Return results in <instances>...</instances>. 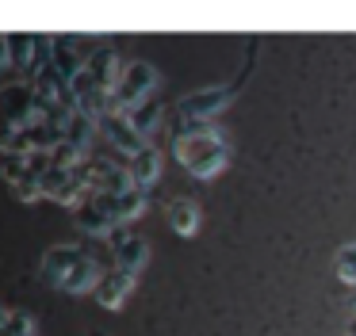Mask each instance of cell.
Masks as SVG:
<instances>
[{"label": "cell", "instance_id": "obj_1", "mask_svg": "<svg viewBox=\"0 0 356 336\" xmlns=\"http://www.w3.org/2000/svg\"><path fill=\"white\" fill-rule=\"evenodd\" d=\"M172 157L195 180H215L230 165V142L215 122H207V126H172Z\"/></svg>", "mask_w": 356, "mask_h": 336}, {"label": "cell", "instance_id": "obj_2", "mask_svg": "<svg viewBox=\"0 0 356 336\" xmlns=\"http://www.w3.org/2000/svg\"><path fill=\"white\" fill-rule=\"evenodd\" d=\"M115 76H119V58L111 46H100L92 58L81 61L70 88H73V103H77V111L85 119L100 122L108 115V99H111V88H115Z\"/></svg>", "mask_w": 356, "mask_h": 336}, {"label": "cell", "instance_id": "obj_3", "mask_svg": "<svg viewBox=\"0 0 356 336\" xmlns=\"http://www.w3.org/2000/svg\"><path fill=\"white\" fill-rule=\"evenodd\" d=\"M142 210H146V191L131 187L123 195H85L73 206V221H77V229H85L92 237H108L111 229L134 221Z\"/></svg>", "mask_w": 356, "mask_h": 336}, {"label": "cell", "instance_id": "obj_4", "mask_svg": "<svg viewBox=\"0 0 356 336\" xmlns=\"http://www.w3.org/2000/svg\"><path fill=\"white\" fill-rule=\"evenodd\" d=\"M100 275V264L85 244H54L42 256V279L65 294H92Z\"/></svg>", "mask_w": 356, "mask_h": 336}, {"label": "cell", "instance_id": "obj_5", "mask_svg": "<svg viewBox=\"0 0 356 336\" xmlns=\"http://www.w3.org/2000/svg\"><path fill=\"white\" fill-rule=\"evenodd\" d=\"M39 119V99L27 81H12L0 88V149L27 126Z\"/></svg>", "mask_w": 356, "mask_h": 336}, {"label": "cell", "instance_id": "obj_6", "mask_svg": "<svg viewBox=\"0 0 356 336\" xmlns=\"http://www.w3.org/2000/svg\"><path fill=\"white\" fill-rule=\"evenodd\" d=\"M157 88V69L149 61H127L119 65V76H115V88H111V99H108V111L111 115H127L131 107H138L142 99H149Z\"/></svg>", "mask_w": 356, "mask_h": 336}, {"label": "cell", "instance_id": "obj_7", "mask_svg": "<svg viewBox=\"0 0 356 336\" xmlns=\"http://www.w3.org/2000/svg\"><path fill=\"white\" fill-rule=\"evenodd\" d=\"M234 96H238V84H211V88L188 92L177 103V122L172 126H207L211 119H218L234 103Z\"/></svg>", "mask_w": 356, "mask_h": 336}, {"label": "cell", "instance_id": "obj_8", "mask_svg": "<svg viewBox=\"0 0 356 336\" xmlns=\"http://www.w3.org/2000/svg\"><path fill=\"white\" fill-rule=\"evenodd\" d=\"M50 168V153H4L0 157V176L12 183L24 203H35L39 195V183H42V172Z\"/></svg>", "mask_w": 356, "mask_h": 336}, {"label": "cell", "instance_id": "obj_9", "mask_svg": "<svg viewBox=\"0 0 356 336\" xmlns=\"http://www.w3.org/2000/svg\"><path fill=\"white\" fill-rule=\"evenodd\" d=\"M88 191V160H77L70 168H47L39 183V195L42 199H54L62 206H77Z\"/></svg>", "mask_w": 356, "mask_h": 336}, {"label": "cell", "instance_id": "obj_10", "mask_svg": "<svg viewBox=\"0 0 356 336\" xmlns=\"http://www.w3.org/2000/svg\"><path fill=\"white\" fill-rule=\"evenodd\" d=\"M108 249H111V267H119V271H127V275L138 279L142 267H146V260H149V241L146 237L134 233V229H127V226H119V229L108 233Z\"/></svg>", "mask_w": 356, "mask_h": 336}, {"label": "cell", "instance_id": "obj_11", "mask_svg": "<svg viewBox=\"0 0 356 336\" xmlns=\"http://www.w3.org/2000/svg\"><path fill=\"white\" fill-rule=\"evenodd\" d=\"M131 176L119 160H104V157H88V191L85 195H123L131 191Z\"/></svg>", "mask_w": 356, "mask_h": 336}, {"label": "cell", "instance_id": "obj_12", "mask_svg": "<svg viewBox=\"0 0 356 336\" xmlns=\"http://www.w3.org/2000/svg\"><path fill=\"white\" fill-rule=\"evenodd\" d=\"M96 130H100V134L111 142V149L123 153V160L134 157L138 149H146V145H154V142H146V137H142L138 130L131 126V122H127V115H111V111H108L100 122H96Z\"/></svg>", "mask_w": 356, "mask_h": 336}, {"label": "cell", "instance_id": "obj_13", "mask_svg": "<svg viewBox=\"0 0 356 336\" xmlns=\"http://www.w3.org/2000/svg\"><path fill=\"white\" fill-rule=\"evenodd\" d=\"M134 283H138L134 275L119 271V267H108V271L96 279L92 294H96V302H100L104 310H119V305H127V298H131Z\"/></svg>", "mask_w": 356, "mask_h": 336}, {"label": "cell", "instance_id": "obj_14", "mask_svg": "<svg viewBox=\"0 0 356 336\" xmlns=\"http://www.w3.org/2000/svg\"><path fill=\"white\" fill-rule=\"evenodd\" d=\"M123 168H127V176H131V183L138 191L154 187V183L161 180V149H157V145H146V149H138L134 157H127Z\"/></svg>", "mask_w": 356, "mask_h": 336}, {"label": "cell", "instance_id": "obj_15", "mask_svg": "<svg viewBox=\"0 0 356 336\" xmlns=\"http://www.w3.org/2000/svg\"><path fill=\"white\" fill-rule=\"evenodd\" d=\"M165 218H169L172 233H180V237H195V233H200V221H203V210H200V203H195V199H188V195H172L169 203H165Z\"/></svg>", "mask_w": 356, "mask_h": 336}, {"label": "cell", "instance_id": "obj_16", "mask_svg": "<svg viewBox=\"0 0 356 336\" xmlns=\"http://www.w3.org/2000/svg\"><path fill=\"white\" fill-rule=\"evenodd\" d=\"M161 119H165V107L157 103L154 96L142 99L138 107H131V111H127V122H131V126L138 130L142 137H146V142H154V134H157V126H161Z\"/></svg>", "mask_w": 356, "mask_h": 336}, {"label": "cell", "instance_id": "obj_17", "mask_svg": "<svg viewBox=\"0 0 356 336\" xmlns=\"http://www.w3.org/2000/svg\"><path fill=\"white\" fill-rule=\"evenodd\" d=\"M50 65H54L58 73L65 76V81H73V76H77V69H81V53L73 50L65 38L50 35Z\"/></svg>", "mask_w": 356, "mask_h": 336}, {"label": "cell", "instance_id": "obj_18", "mask_svg": "<svg viewBox=\"0 0 356 336\" xmlns=\"http://www.w3.org/2000/svg\"><path fill=\"white\" fill-rule=\"evenodd\" d=\"M333 271H337L341 283L356 287V241H348V244L337 249V256H333Z\"/></svg>", "mask_w": 356, "mask_h": 336}, {"label": "cell", "instance_id": "obj_19", "mask_svg": "<svg viewBox=\"0 0 356 336\" xmlns=\"http://www.w3.org/2000/svg\"><path fill=\"white\" fill-rule=\"evenodd\" d=\"M31 46H35V35H31V31H24V35H8V58H12V65L24 69L27 58H31Z\"/></svg>", "mask_w": 356, "mask_h": 336}, {"label": "cell", "instance_id": "obj_20", "mask_svg": "<svg viewBox=\"0 0 356 336\" xmlns=\"http://www.w3.org/2000/svg\"><path fill=\"white\" fill-rule=\"evenodd\" d=\"M0 336H39V333H35V321L27 317V313L12 310V317L0 325Z\"/></svg>", "mask_w": 356, "mask_h": 336}, {"label": "cell", "instance_id": "obj_21", "mask_svg": "<svg viewBox=\"0 0 356 336\" xmlns=\"http://www.w3.org/2000/svg\"><path fill=\"white\" fill-rule=\"evenodd\" d=\"M12 65V58H8V35H0V73Z\"/></svg>", "mask_w": 356, "mask_h": 336}, {"label": "cell", "instance_id": "obj_22", "mask_svg": "<svg viewBox=\"0 0 356 336\" xmlns=\"http://www.w3.org/2000/svg\"><path fill=\"white\" fill-rule=\"evenodd\" d=\"M345 336H356V313L348 317V325H345Z\"/></svg>", "mask_w": 356, "mask_h": 336}, {"label": "cell", "instance_id": "obj_23", "mask_svg": "<svg viewBox=\"0 0 356 336\" xmlns=\"http://www.w3.org/2000/svg\"><path fill=\"white\" fill-rule=\"evenodd\" d=\"M12 317V310H8V305H4V302H0V325H4V321H8Z\"/></svg>", "mask_w": 356, "mask_h": 336}, {"label": "cell", "instance_id": "obj_24", "mask_svg": "<svg viewBox=\"0 0 356 336\" xmlns=\"http://www.w3.org/2000/svg\"><path fill=\"white\" fill-rule=\"evenodd\" d=\"M88 336H108V333H88Z\"/></svg>", "mask_w": 356, "mask_h": 336}]
</instances>
